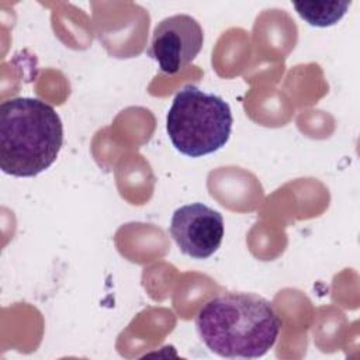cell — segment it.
<instances>
[{
  "label": "cell",
  "mask_w": 360,
  "mask_h": 360,
  "mask_svg": "<svg viewBox=\"0 0 360 360\" xmlns=\"http://www.w3.org/2000/svg\"><path fill=\"white\" fill-rule=\"evenodd\" d=\"M298 15L314 27H330L347 11L350 1H311L292 3Z\"/></svg>",
  "instance_id": "cell-6"
},
{
  "label": "cell",
  "mask_w": 360,
  "mask_h": 360,
  "mask_svg": "<svg viewBox=\"0 0 360 360\" xmlns=\"http://www.w3.org/2000/svg\"><path fill=\"white\" fill-rule=\"evenodd\" d=\"M232 122L231 107L224 98L188 84L173 98L166 131L180 153L201 158L226 145Z\"/></svg>",
  "instance_id": "cell-3"
},
{
  "label": "cell",
  "mask_w": 360,
  "mask_h": 360,
  "mask_svg": "<svg viewBox=\"0 0 360 360\" xmlns=\"http://www.w3.org/2000/svg\"><path fill=\"white\" fill-rule=\"evenodd\" d=\"M63 125L55 108L32 97H15L0 105V167L6 174L34 177L58 158Z\"/></svg>",
  "instance_id": "cell-2"
},
{
  "label": "cell",
  "mask_w": 360,
  "mask_h": 360,
  "mask_svg": "<svg viewBox=\"0 0 360 360\" xmlns=\"http://www.w3.org/2000/svg\"><path fill=\"white\" fill-rule=\"evenodd\" d=\"M195 328L212 353L226 359H257L277 342L281 319L264 297L228 291L202 304Z\"/></svg>",
  "instance_id": "cell-1"
},
{
  "label": "cell",
  "mask_w": 360,
  "mask_h": 360,
  "mask_svg": "<svg viewBox=\"0 0 360 360\" xmlns=\"http://www.w3.org/2000/svg\"><path fill=\"white\" fill-rule=\"evenodd\" d=\"M202 44L200 22L191 15L174 14L155 27L148 55L158 62L163 73L174 75L194 60Z\"/></svg>",
  "instance_id": "cell-4"
},
{
  "label": "cell",
  "mask_w": 360,
  "mask_h": 360,
  "mask_svg": "<svg viewBox=\"0 0 360 360\" xmlns=\"http://www.w3.org/2000/svg\"><path fill=\"white\" fill-rule=\"evenodd\" d=\"M169 231L183 255L198 260L208 259L221 246L224 218L202 202L186 204L173 212Z\"/></svg>",
  "instance_id": "cell-5"
}]
</instances>
